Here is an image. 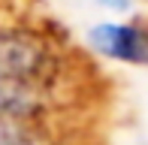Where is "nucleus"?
Listing matches in <instances>:
<instances>
[{"label":"nucleus","instance_id":"f257e3e1","mask_svg":"<svg viewBox=\"0 0 148 145\" xmlns=\"http://www.w3.org/2000/svg\"><path fill=\"white\" fill-rule=\"evenodd\" d=\"M94 49L127 64H148V34L136 24H100L91 30Z\"/></svg>","mask_w":148,"mask_h":145},{"label":"nucleus","instance_id":"f03ea898","mask_svg":"<svg viewBox=\"0 0 148 145\" xmlns=\"http://www.w3.org/2000/svg\"><path fill=\"white\" fill-rule=\"evenodd\" d=\"M106 6H112V9H127L130 6V0H103Z\"/></svg>","mask_w":148,"mask_h":145},{"label":"nucleus","instance_id":"7ed1b4c3","mask_svg":"<svg viewBox=\"0 0 148 145\" xmlns=\"http://www.w3.org/2000/svg\"><path fill=\"white\" fill-rule=\"evenodd\" d=\"M145 34H148V30H145Z\"/></svg>","mask_w":148,"mask_h":145}]
</instances>
